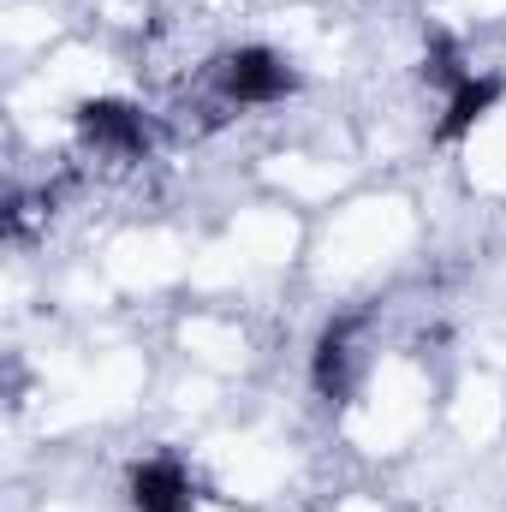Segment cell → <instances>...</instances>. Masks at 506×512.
I'll return each instance as SVG.
<instances>
[{
	"mask_svg": "<svg viewBox=\"0 0 506 512\" xmlns=\"http://www.w3.org/2000/svg\"><path fill=\"white\" fill-rule=\"evenodd\" d=\"M316 387L328 399H346L352 382H358V346H352V322H334L322 340H316V364H310Z\"/></svg>",
	"mask_w": 506,
	"mask_h": 512,
	"instance_id": "4",
	"label": "cell"
},
{
	"mask_svg": "<svg viewBox=\"0 0 506 512\" xmlns=\"http://www.w3.org/2000/svg\"><path fill=\"white\" fill-rule=\"evenodd\" d=\"M495 102H501V84L471 72L465 84H453V90H447V120H441V137H447V143H459L465 131H477V120H483Z\"/></svg>",
	"mask_w": 506,
	"mask_h": 512,
	"instance_id": "5",
	"label": "cell"
},
{
	"mask_svg": "<svg viewBox=\"0 0 506 512\" xmlns=\"http://www.w3.org/2000/svg\"><path fill=\"white\" fill-rule=\"evenodd\" d=\"M191 477L179 459H143L131 465V507L137 512H191Z\"/></svg>",
	"mask_w": 506,
	"mask_h": 512,
	"instance_id": "3",
	"label": "cell"
},
{
	"mask_svg": "<svg viewBox=\"0 0 506 512\" xmlns=\"http://www.w3.org/2000/svg\"><path fill=\"white\" fill-rule=\"evenodd\" d=\"M215 84L233 108H268V102H286L292 96V66L274 54V48H233L221 66H215Z\"/></svg>",
	"mask_w": 506,
	"mask_h": 512,
	"instance_id": "1",
	"label": "cell"
},
{
	"mask_svg": "<svg viewBox=\"0 0 506 512\" xmlns=\"http://www.w3.org/2000/svg\"><path fill=\"white\" fill-rule=\"evenodd\" d=\"M78 137L108 161H131V155L149 149V120L131 102H84L78 108Z\"/></svg>",
	"mask_w": 506,
	"mask_h": 512,
	"instance_id": "2",
	"label": "cell"
}]
</instances>
